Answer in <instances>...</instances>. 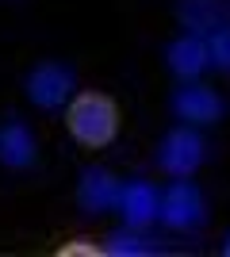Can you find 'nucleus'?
Segmentation results:
<instances>
[{"label":"nucleus","instance_id":"obj_1","mask_svg":"<svg viewBox=\"0 0 230 257\" xmlns=\"http://www.w3.org/2000/svg\"><path fill=\"white\" fill-rule=\"evenodd\" d=\"M66 127L81 146L100 150V146H108V142L115 139V131H119V107H115L111 96H104V92H81V96L69 104Z\"/></svg>","mask_w":230,"mask_h":257},{"label":"nucleus","instance_id":"obj_2","mask_svg":"<svg viewBox=\"0 0 230 257\" xmlns=\"http://www.w3.org/2000/svg\"><path fill=\"white\" fill-rule=\"evenodd\" d=\"M157 219L173 230H188V226L203 223V196H199L196 184H188L184 177H176L161 196V207H157Z\"/></svg>","mask_w":230,"mask_h":257},{"label":"nucleus","instance_id":"obj_3","mask_svg":"<svg viewBox=\"0 0 230 257\" xmlns=\"http://www.w3.org/2000/svg\"><path fill=\"white\" fill-rule=\"evenodd\" d=\"M199 161H203V142H199L196 131H188V127L169 131L161 139V146H157V165L169 177H192L199 169Z\"/></svg>","mask_w":230,"mask_h":257},{"label":"nucleus","instance_id":"obj_4","mask_svg":"<svg viewBox=\"0 0 230 257\" xmlns=\"http://www.w3.org/2000/svg\"><path fill=\"white\" fill-rule=\"evenodd\" d=\"M27 100L35 107H43V111H54L69 100V88H73V73H69L66 65L58 62H43L35 65L31 73H27Z\"/></svg>","mask_w":230,"mask_h":257},{"label":"nucleus","instance_id":"obj_5","mask_svg":"<svg viewBox=\"0 0 230 257\" xmlns=\"http://www.w3.org/2000/svg\"><path fill=\"white\" fill-rule=\"evenodd\" d=\"M119 181L111 177L108 169H100V165H88L81 173V181H77V204L85 207V211H108V207H119Z\"/></svg>","mask_w":230,"mask_h":257},{"label":"nucleus","instance_id":"obj_6","mask_svg":"<svg viewBox=\"0 0 230 257\" xmlns=\"http://www.w3.org/2000/svg\"><path fill=\"white\" fill-rule=\"evenodd\" d=\"M165 62H169V69H173L176 77H184V81H192V77H199L203 69H207L211 54H207V43L199 39V35H180V39H173V43L165 46Z\"/></svg>","mask_w":230,"mask_h":257},{"label":"nucleus","instance_id":"obj_7","mask_svg":"<svg viewBox=\"0 0 230 257\" xmlns=\"http://www.w3.org/2000/svg\"><path fill=\"white\" fill-rule=\"evenodd\" d=\"M157 207H161V196L150 181H131L119 192V211L131 226H146L157 219Z\"/></svg>","mask_w":230,"mask_h":257},{"label":"nucleus","instance_id":"obj_8","mask_svg":"<svg viewBox=\"0 0 230 257\" xmlns=\"http://www.w3.org/2000/svg\"><path fill=\"white\" fill-rule=\"evenodd\" d=\"M173 111L176 119H188V123H215L222 115V100L211 92V88H176L173 92Z\"/></svg>","mask_w":230,"mask_h":257},{"label":"nucleus","instance_id":"obj_9","mask_svg":"<svg viewBox=\"0 0 230 257\" xmlns=\"http://www.w3.org/2000/svg\"><path fill=\"white\" fill-rule=\"evenodd\" d=\"M0 161L8 169H27L35 161V139L23 123H8L0 131Z\"/></svg>","mask_w":230,"mask_h":257},{"label":"nucleus","instance_id":"obj_10","mask_svg":"<svg viewBox=\"0 0 230 257\" xmlns=\"http://www.w3.org/2000/svg\"><path fill=\"white\" fill-rule=\"evenodd\" d=\"M176 16H180V23H184L192 35L199 31H219L222 27V4L219 0H180L176 4Z\"/></svg>","mask_w":230,"mask_h":257},{"label":"nucleus","instance_id":"obj_11","mask_svg":"<svg viewBox=\"0 0 230 257\" xmlns=\"http://www.w3.org/2000/svg\"><path fill=\"white\" fill-rule=\"evenodd\" d=\"M104 253L111 257H142V253H153V246H146L142 238H127V234H111Z\"/></svg>","mask_w":230,"mask_h":257},{"label":"nucleus","instance_id":"obj_12","mask_svg":"<svg viewBox=\"0 0 230 257\" xmlns=\"http://www.w3.org/2000/svg\"><path fill=\"white\" fill-rule=\"evenodd\" d=\"M207 54H211V62L219 65V69L230 73V27H219V31L207 35Z\"/></svg>","mask_w":230,"mask_h":257},{"label":"nucleus","instance_id":"obj_13","mask_svg":"<svg viewBox=\"0 0 230 257\" xmlns=\"http://www.w3.org/2000/svg\"><path fill=\"white\" fill-rule=\"evenodd\" d=\"M100 257V246H92V242H85V238H77V242H69V246H58V257Z\"/></svg>","mask_w":230,"mask_h":257},{"label":"nucleus","instance_id":"obj_14","mask_svg":"<svg viewBox=\"0 0 230 257\" xmlns=\"http://www.w3.org/2000/svg\"><path fill=\"white\" fill-rule=\"evenodd\" d=\"M222 253H226V257H230V242H226V246H222Z\"/></svg>","mask_w":230,"mask_h":257}]
</instances>
